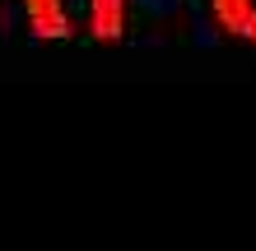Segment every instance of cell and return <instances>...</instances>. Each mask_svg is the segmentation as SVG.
<instances>
[{"label": "cell", "mask_w": 256, "mask_h": 251, "mask_svg": "<svg viewBox=\"0 0 256 251\" xmlns=\"http://www.w3.org/2000/svg\"><path fill=\"white\" fill-rule=\"evenodd\" d=\"M28 28H33L38 42H61L74 33V19L66 14V0H24Z\"/></svg>", "instance_id": "1"}, {"label": "cell", "mask_w": 256, "mask_h": 251, "mask_svg": "<svg viewBox=\"0 0 256 251\" xmlns=\"http://www.w3.org/2000/svg\"><path fill=\"white\" fill-rule=\"evenodd\" d=\"M210 9H214L224 33H233L238 42L256 47V0H210Z\"/></svg>", "instance_id": "2"}, {"label": "cell", "mask_w": 256, "mask_h": 251, "mask_svg": "<svg viewBox=\"0 0 256 251\" xmlns=\"http://www.w3.org/2000/svg\"><path fill=\"white\" fill-rule=\"evenodd\" d=\"M130 0H88V33L98 42H122Z\"/></svg>", "instance_id": "3"}]
</instances>
